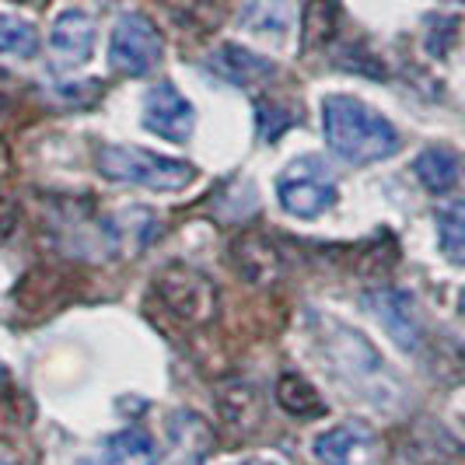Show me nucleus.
Masks as SVG:
<instances>
[{
    "label": "nucleus",
    "instance_id": "1",
    "mask_svg": "<svg viewBox=\"0 0 465 465\" xmlns=\"http://www.w3.org/2000/svg\"><path fill=\"white\" fill-rule=\"evenodd\" d=\"M322 134H326L329 151L350 164L385 162L402 147L396 123L353 94L322 98Z\"/></svg>",
    "mask_w": 465,
    "mask_h": 465
},
{
    "label": "nucleus",
    "instance_id": "2",
    "mask_svg": "<svg viewBox=\"0 0 465 465\" xmlns=\"http://www.w3.org/2000/svg\"><path fill=\"white\" fill-rule=\"evenodd\" d=\"M319 326H315V340L322 353L329 357V368L336 374H343L353 385H364V396L374 399V392H392L396 389V378L389 371V364L381 361V353L374 350V343L350 329L340 319H326V315H312Z\"/></svg>",
    "mask_w": 465,
    "mask_h": 465
},
{
    "label": "nucleus",
    "instance_id": "3",
    "mask_svg": "<svg viewBox=\"0 0 465 465\" xmlns=\"http://www.w3.org/2000/svg\"><path fill=\"white\" fill-rule=\"evenodd\" d=\"M98 172L109 183H126L158 193H179L196 183V168L179 158H164L158 151L134 147V143H113L98 151Z\"/></svg>",
    "mask_w": 465,
    "mask_h": 465
},
{
    "label": "nucleus",
    "instance_id": "4",
    "mask_svg": "<svg viewBox=\"0 0 465 465\" xmlns=\"http://www.w3.org/2000/svg\"><path fill=\"white\" fill-rule=\"evenodd\" d=\"M277 200L280 207L291 217L302 221H315L340 203V189H336V175L322 158L304 154L294 158L277 175Z\"/></svg>",
    "mask_w": 465,
    "mask_h": 465
},
{
    "label": "nucleus",
    "instance_id": "5",
    "mask_svg": "<svg viewBox=\"0 0 465 465\" xmlns=\"http://www.w3.org/2000/svg\"><path fill=\"white\" fill-rule=\"evenodd\" d=\"M164 39L147 15H123L109 35V67L126 77H143L162 64Z\"/></svg>",
    "mask_w": 465,
    "mask_h": 465
},
{
    "label": "nucleus",
    "instance_id": "6",
    "mask_svg": "<svg viewBox=\"0 0 465 465\" xmlns=\"http://www.w3.org/2000/svg\"><path fill=\"white\" fill-rule=\"evenodd\" d=\"M154 287H158L162 302L168 304L179 319H186V322H207L210 315H213V308H217V291H213V283H210L200 270L183 266V262L162 270L158 280H154Z\"/></svg>",
    "mask_w": 465,
    "mask_h": 465
},
{
    "label": "nucleus",
    "instance_id": "7",
    "mask_svg": "<svg viewBox=\"0 0 465 465\" xmlns=\"http://www.w3.org/2000/svg\"><path fill=\"white\" fill-rule=\"evenodd\" d=\"M140 123H143V130H151L154 137L168 140V143H186L196 130V113H193V102L172 81H162L143 94Z\"/></svg>",
    "mask_w": 465,
    "mask_h": 465
},
{
    "label": "nucleus",
    "instance_id": "8",
    "mask_svg": "<svg viewBox=\"0 0 465 465\" xmlns=\"http://www.w3.org/2000/svg\"><path fill=\"white\" fill-rule=\"evenodd\" d=\"M94 39H98V25L92 15L81 7H67L49 28V56L64 70L84 67L94 53Z\"/></svg>",
    "mask_w": 465,
    "mask_h": 465
},
{
    "label": "nucleus",
    "instance_id": "9",
    "mask_svg": "<svg viewBox=\"0 0 465 465\" xmlns=\"http://www.w3.org/2000/svg\"><path fill=\"white\" fill-rule=\"evenodd\" d=\"M364 304L374 319L385 326V332L396 340L402 350H417L423 326H420V312L417 302L410 291H399V287H381V291H368Z\"/></svg>",
    "mask_w": 465,
    "mask_h": 465
},
{
    "label": "nucleus",
    "instance_id": "10",
    "mask_svg": "<svg viewBox=\"0 0 465 465\" xmlns=\"http://www.w3.org/2000/svg\"><path fill=\"white\" fill-rule=\"evenodd\" d=\"M207 67L213 70V77L228 81L234 88H262L280 74L270 56L249 46H238V43H224L213 49L207 56Z\"/></svg>",
    "mask_w": 465,
    "mask_h": 465
},
{
    "label": "nucleus",
    "instance_id": "11",
    "mask_svg": "<svg viewBox=\"0 0 465 465\" xmlns=\"http://www.w3.org/2000/svg\"><path fill=\"white\" fill-rule=\"evenodd\" d=\"M238 28L266 43H283L294 28V4L291 0H245L238 11Z\"/></svg>",
    "mask_w": 465,
    "mask_h": 465
},
{
    "label": "nucleus",
    "instance_id": "12",
    "mask_svg": "<svg viewBox=\"0 0 465 465\" xmlns=\"http://www.w3.org/2000/svg\"><path fill=\"white\" fill-rule=\"evenodd\" d=\"M368 444H371V430L357 420H343V423L322 430L312 444V451L322 465H353L357 451H364Z\"/></svg>",
    "mask_w": 465,
    "mask_h": 465
},
{
    "label": "nucleus",
    "instance_id": "13",
    "mask_svg": "<svg viewBox=\"0 0 465 465\" xmlns=\"http://www.w3.org/2000/svg\"><path fill=\"white\" fill-rule=\"evenodd\" d=\"M164 427H168V444H172V451L179 455V462L200 465L210 455V448H213V430L207 427L203 417L179 410V413L168 417Z\"/></svg>",
    "mask_w": 465,
    "mask_h": 465
},
{
    "label": "nucleus",
    "instance_id": "14",
    "mask_svg": "<svg viewBox=\"0 0 465 465\" xmlns=\"http://www.w3.org/2000/svg\"><path fill=\"white\" fill-rule=\"evenodd\" d=\"M217 406L221 417L232 423L234 430H249L259 423V392L249 378H228L217 385Z\"/></svg>",
    "mask_w": 465,
    "mask_h": 465
},
{
    "label": "nucleus",
    "instance_id": "15",
    "mask_svg": "<svg viewBox=\"0 0 465 465\" xmlns=\"http://www.w3.org/2000/svg\"><path fill=\"white\" fill-rule=\"evenodd\" d=\"M277 402L287 417H298V420L326 417V402L319 396V389H315L308 378H302V374H294V371H287L277 378Z\"/></svg>",
    "mask_w": 465,
    "mask_h": 465
},
{
    "label": "nucleus",
    "instance_id": "16",
    "mask_svg": "<svg viewBox=\"0 0 465 465\" xmlns=\"http://www.w3.org/2000/svg\"><path fill=\"white\" fill-rule=\"evenodd\" d=\"M413 175L420 179V186L427 193H451L459 186V158L448 147H423L413 162Z\"/></svg>",
    "mask_w": 465,
    "mask_h": 465
},
{
    "label": "nucleus",
    "instance_id": "17",
    "mask_svg": "<svg viewBox=\"0 0 465 465\" xmlns=\"http://www.w3.org/2000/svg\"><path fill=\"white\" fill-rule=\"evenodd\" d=\"M109 465H158V444L143 430H119L105 441Z\"/></svg>",
    "mask_w": 465,
    "mask_h": 465
},
{
    "label": "nucleus",
    "instance_id": "18",
    "mask_svg": "<svg viewBox=\"0 0 465 465\" xmlns=\"http://www.w3.org/2000/svg\"><path fill=\"white\" fill-rule=\"evenodd\" d=\"M234 259H238L242 273H245V277H252V280L280 273L277 245H270L266 238H242V242L234 245Z\"/></svg>",
    "mask_w": 465,
    "mask_h": 465
},
{
    "label": "nucleus",
    "instance_id": "19",
    "mask_svg": "<svg viewBox=\"0 0 465 465\" xmlns=\"http://www.w3.org/2000/svg\"><path fill=\"white\" fill-rule=\"evenodd\" d=\"M340 22V4L336 0H308L304 4V46L322 49L332 43Z\"/></svg>",
    "mask_w": 465,
    "mask_h": 465
},
{
    "label": "nucleus",
    "instance_id": "20",
    "mask_svg": "<svg viewBox=\"0 0 465 465\" xmlns=\"http://www.w3.org/2000/svg\"><path fill=\"white\" fill-rule=\"evenodd\" d=\"M164 7L183 28L193 32H210L224 18V0H164Z\"/></svg>",
    "mask_w": 465,
    "mask_h": 465
},
{
    "label": "nucleus",
    "instance_id": "21",
    "mask_svg": "<svg viewBox=\"0 0 465 465\" xmlns=\"http://www.w3.org/2000/svg\"><path fill=\"white\" fill-rule=\"evenodd\" d=\"M39 49V32L35 25L15 18V15H0V56H18L28 60Z\"/></svg>",
    "mask_w": 465,
    "mask_h": 465
},
{
    "label": "nucleus",
    "instance_id": "22",
    "mask_svg": "<svg viewBox=\"0 0 465 465\" xmlns=\"http://www.w3.org/2000/svg\"><path fill=\"white\" fill-rule=\"evenodd\" d=\"M438 249L451 266L465 270V217L462 213H438Z\"/></svg>",
    "mask_w": 465,
    "mask_h": 465
},
{
    "label": "nucleus",
    "instance_id": "23",
    "mask_svg": "<svg viewBox=\"0 0 465 465\" xmlns=\"http://www.w3.org/2000/svg\"><path fill=\"white\" fill-rule=\"evenodd\" d=\"M15 221H18L15 203H0V238H7V232L15 228Z\"/></svg>",
    "mask_w": 465,
    "mask_h": 465
},
{
    "label": "nucleus",
    "instance_id": "24",
    "mask_svg": "<svg viewBox=\"0 0 465 465\" xmlns=\"http://www.w3.org/2000/svg\"><path fill=\"white\" fill-rule=\"evenodd\" d=\"M238 465H277V462H270V459H245V462H238Z\"/></svg>",
    "mask_w": 465,
    "mask_h": 465
},
{
    "label": "nucleus",
    "instance_id": "25",
    "mask_svg": "<svg viewBox=\"0 0 465 465\" xmlns=\"http://www.w3.org/2000/svg\"><path fill=\"white\" fill-rule=\"evenodd\" d=\"M459 312L465 315V287H462V294H459Z\"/></svg>",
    "mask_w": 465,
    "mask_h": 465
},
{
    "label": "nucleus",
    "instance_id": "26",
    "mask_svg": "<svg viewBox=\"0 0 465 465\" xmlns=\"http://www.w3.org/2000/svg\"><path fill=\"white\" fill-rule=\"evenodd\" d=\"M77 465H102V462H77ZM105 465H109V462H105Z\"/></svg>",
    "mask_w": 465,
    "mask_h": 465
},
{
    "label": "nucleus",
    "instance_id": "27",
    "mask_svg": "<svg viewBox=\"0 0 465 465\" xmlns=\"http://www.w3.org/2000/svg\"><path fill=\"white\" fill-rule=\"evenodd\" d=\"M455 4H465V0H455Z\"/></svg>",
    "mask_w": 465,
    "mask_h": 465
},
{
    "label": "nucleus",
    "instance_id": "28",
    "mask_svg": "<svg viewBox=\"0 0 465 465\" xmlns=\"http://www.w3.org/2000/svg\"><path fill=\"white\" fill-rule=\"evenodd\" d=\"M0 465H7V462H0Z\"/></svg>",
    "mask_w": 465,
    "mask_h": 465
}]
</instances>
